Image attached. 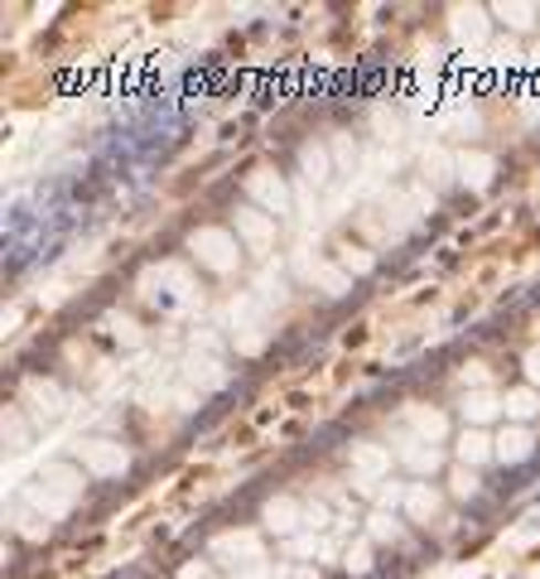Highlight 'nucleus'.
I'll list each match as a JSON object with an SVG mask.
<instances>
[{
	"mask_svg": "<svg viewBox=\"0 0 540 579\" xmlns=\"http://www.w3.org/2000/svg\"><path fill=\"white\" fill-rule=\"evenodd\" d=\"M405 459H411L415 469H434V464H440V450H434V444H430V450H405Z\"/></svg>",
	"mask_w": 540,
	"mask_h": 579,
	"instance_id": "9d476101",
	"label": "nucleus"
},
{
	"mask_svg": "<svg viewBox=\"0 0 540 579\" xmlns=\"http://www.w3.org/2000/svg\"><path fill=\"white\" fill-rule=\"evenodd\" d=\"M252 193H261V199H271L275 203V213H285V189H280V183H271V179H252Z\"/></svg>",
	"mask_w": 540,
	"mask_h": 579,
	"instance_id": "39448f33",
	"label": "nucleus"
},
{
	"mask_svg": "<svg viewBox=\"0 0 540 579\" xmlns=\"http://www.w3.org/2000/svg\"><path fill=\"white\" fill-rule=\"evenodd\" d=\"M526 372H531V381H540V348L526 352Z\"/></svg>",
	"mask_w": 540,
	"mask_h": 579,
	"instance_id": "dca6fc26",
	"label": "nucleus"
},
{
	"mask_svg": "<svg viewBox=\"0 0 540 579\" xmlns=\"http://www.w3.org/2000/svg\"><path fill=\"white\" fill-rule=\"evenodd\" d=\"M497 454V444L487 440L483 430H468L464 440H458V459H464V464H483V459H493Z\"/></svg>",
	"mask_w": 540,
	"mask_h": 579,
	"instance_id": "7ed1b4c3",
	"label": "nucleus"
},
{
	"mask_svg": "<svg viewBox=\"0 0 540 579\" xmlns=\"http://www.w3.org/2000/svg\"><path fill=\"white\" fill-rule=\"evenodd\" d=\"M434 507H440V503H434V493H425V488L411 493V512H415V517H434Z\"/></svg>",
	"mask_w": 540,
	"mask_h": 579,
	"instance_id": "6e6552de",
	"label": "nucleus"
},
{
	"mask_svg": "<svg viewBox=\"0 0 540 579\" xmlns=\"http://www.w3.org/2000/svg\"><path fill=\"white\" fill-rule=\"evenodd\" d=\"M193 252H199L213 271H232V266H236V246H232L227 232H213V228H208V232H193Z\"/></svg>",
	"mask_w": 540,
	"mask_h": 579,
	"instance_id": "f257e3e1",
	"label": "nucleus"
},
{
	"mask_svg": "<svg viewBox=\"0 0 540 579\" xmlns=\"http://www.w3.org/2000/svg\"><path fill=\"white\" fill-rule=\"evenodd\" d=\"M502 15H507L511 24H517V30H526V24H531V20H526V15H531V10H521V6H511V10H502Z\"/></svg>",
	"mask_w": 540,
	"mask_h": 579,
	"instance_id": "2eb2a0df",
	"label": "nucleus"
},
{
	"mask_svg": "<svg viewBox=\"0 0 540 579\" xmlns=\"http://www.w3.org/2000/svg\"><path fill=\"white\" fill-rule=\"evenodd\" d=\"M468 169H473V183H487V169H493V165H487V160H464V175H468Z\"/></svg>",
	"mask_w": 540,
	"mask_h": 579,
	"instance_id": "f8f14e48",
	"label": "nucleus"
},
{
	"mask_svg": "<svg viewBox=\"0 0 540 579\" xmlns=\"http://www.w3.org/2000/svg\"><path fill=\"white\" fill-rule=\"evenodd\" d=\"M454 488H458V493L468 497V493H478V478H473V473L464 469V473H458V478H454Z\"/></svg>",
	"mask_w": 540,
	"mask_h": 579,
	"instance_id": "ddd939ff",
	"label": "nucleus"
},
{
	"mask_svg": "<svg viewBox=\"0 0 540 579\" xmlns=\"http://www.w3.org/2000/svg\"><path fill=\"white\" fill-rule=\"evenodd\" d=\"M458 20H464L458 30H464L468 39H478V34H483V15H478V10H468V15H458Z\"/></svg>",
	"mask_w": 540,
	"mask_h": 579,
	"instance_id": "9b49d317",
	"label": "nucleus"
},
{
	"mask_svg": "<svg viewBox=\"0 0 540 579\" xmlns=\"http://www.w3.org/2000/svg\"><path fill=\"white\" fill-rule=\"evenodd\" d=\"M266 517H271V526L289 531V526H295V522H289V517H295V507H289V503H271V507H266Z\"/></svg>",
	"mask_w": 540,
	"mask_h": 579,
	"instance_id": "1a4fd4ad",
	"label": "nucleus"
},
{
	"mask_svg": "<svg viewBox=\"0 0 540 579\" xmlns=\"http://www.w3.org/2000/svg\"><path fill=\"white\" fill-rule=\"evenodd\" d=\"M92 464H97L102 473H116V469H126V454H116V450H102V444H97V450H92Z\"/></svg>",
	"mask_w": 540,
	"mask_h": 579,
	"instance_id": "423d86ee",
	"label": "nucleus"
},
{
	"mask_svg": "<svg viewBox=\"0 0 540 579\" xmlns=\"http://www.w3.org/2000/svg\"><path fill=\"white\" fill-rule=\"evenodd\" d=\"M305 165H309V179H324V155H319V150H309Z\"/></svg>",
	"mask_w": 540,
	"mask_h": 579,
	"instance_id": "4468645a",
	"label": "nucleus"
},
{
	"mask_svg": "<svg viewBox=\"0 0 540 579\" xmlns=\"http://www.w3.org/2000/svg\"><path fill=\"white\" fill-rule=\"evenodd\" d=\"M493 411H497L493 397H468V401H464V415H473V420H487Z\"/></svg>",
	"mask_w": 540,
	"mask_h": 579,
	"instance_id": "0eeeda50",
	"label": "nucleus"
},
{
	"mask_svg": "<svg viewBox=\"0 0 540 579\" xmlns=\"http://www.w3.org/2000/svg\"><path fill=\"white\" fill-rule=\"evenodd\" d=\"M531 454H536V440L526 430H507L502 440H497V459H502V464H526Z\"/></svg>",
	"mask_w": 540,
	"mask_h": 579,
	"instance_id": "f03ea898",
	"label": "nucleus"
},
{
	"mask_svg": "<svg viewBox=\"0 0 540 579\" xmlns=\"http://www.w3.org/2000/svg\"><path fill=\"white\" fill-rule=\"evenodd\" d=\"M502 406H507V415H511V420H531V415L540 411V406H536V391H511V397H507Z\"/></svg>",
	"mask_w": 540,
	"mask_h": 579,
	"instance_id": "20e7f679",
	"label": "nucleus"
}]
</instances>
